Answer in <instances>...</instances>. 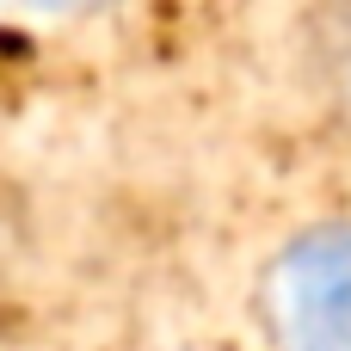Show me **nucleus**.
<instances>
[{"label": "nucleus", "instance_id": "nucleus-1", "mask_svg": "<svg viewBox=\"0 0 351 351\" xmlns=\"http://www.w3.org/2000/svg\"><path fill=\"white\" fill-rule=\"evenodd\" d=\"M253 308L271 351H351V228H302L265 265Z\"/></svg>", "mask_w": 351, "mask_h": 351}, {"label": "nucleus", "instance_id": "nucleus-2", "mask_svg": "<svg viewBox=\"0 0 351 351\" xmlns=\"http://www.w3.org/2000/svg\"><path fill=\"white\" fill-rule=\"evenodd\" d=\"M302 80H308L315 111L351 142V0H308Z\"/></svg>", "mask_w": 351, "mask_h": 351}, {"label": "nucleus", "instance_id": "nucleus-3", "mask_svg": "<svg viewBox=\"0 0 351 351\" xmlns=\"http://www.w3.org/2000/svg\"><path fill=\"white\" fill-rule=\"evenodd\" d=\"M37 12H99V6H111V0H31Z\"/></svg>", "mask_w": 351, "mask_h": 351}]
</instances>
